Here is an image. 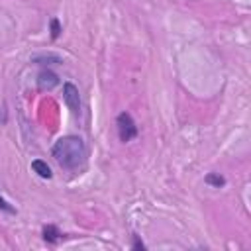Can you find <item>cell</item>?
Wrapping results in <instances>:
<instances>
[{
    "label": "cell",
    "mask_w": 251,
    "mask_h": 251,
    "mask_svg": "<svg viewBox=\"0 0 251 251\" xmlns=\"http://www.w3.org/2000/svg\"><path fill=\"white\" fill-rule=\"evenodd\" d=\"M116 126H118L120 141H124V143H130V141H132V139H135V137H137V134H139L137 124H135V120L132 118V114H130V112H122V114H118V118H116Z\"/></svg>",
    "instance_id": "obj_2"
},
{
    "label": "cell",
    "mask_w": 251,
    "mask_h": 251,
    "mask_svg": "<svg viewBox=\"0 0 251 251\" xmlns=\"http://www.w3.org/2000/svg\"><path fill=\"white\" fill-rule=\"evenodd\" d=\"M32 171H34L38 177H41V179H51V177H53L51 167H49L43 159H34V161H32Z\"/></svg>",
    "instance_id": "obj_6"
},
{
    "label": "cell",
    "mask_w": 251,
    "mask_h": 251,
    "mask_svg": "<svg viewBox=\"0 0 251 251\" xmlns=\"http://www.w3.org/2000/svg\"><path fill=\"white\" fill-rule=\"evenodd\" d=\"M38 89L39 91H53L57 85H59V75L57 73H53L49 67H43L41 71H39V75H38Z\"/></svg>",
    "instance_id": "obj_4"
},
{
    "label": "cell",
    "mask_w": 251,
    "mask_h": 251,
    "mask_svg": "<svg viewBox=\"0 0 251 251\" xmlns=\"http://www.w3.org/2000/svg\"><path fill=\"white\" fill-rule=\"evenodd\" d=\"M206 185H210V187H214V189H220V187H224L226 185V179L220 175V173H210V175H206Z\"/></svg>",
    "instance_id": "obj_8"
},
{
    "label": "cell",
    "mask_w": 251,
    "mask_h": 251,
    "mask_svg": "<svg viewBox=\"0 0 251 251\" xmlns=\"http://www.w3.org/2000/svg\"><path fill=\"white\" fill-rule=\"evenodd\" d=\"M0 210H2V212H6V214H10V216H16L18 212H16V208L4 198V196H0Z\"/></svg>",
    "instance_id": "obj_9"
},
{
    "label": "cell",
    "mask_w": 251,
    "mask_h": 251,
    "mask_svg": "<svg viewBox=\"0 0 251 251\" xmlns=\"http://www.w3.org/2000/svg\"><path fill=\"white\" fill-rule=\"evenodd\" d=\"M49 26H51V39H57V38L61 36V24H59V20L53 18Z\"/></svg>",
    "instance_id": "obj_10"
},
{
    "label": "cell",
    "mask_w": 251,
    "mask_h": 251,
    "mask_svg": "<svg viewBox=\"0 0 251 251\" xmlns=\"http://www.w3.org/2000/svg\"><path fill=\"white\" fill-rule=\"evenodd\" d=\"M43 239H45L47 243H57L59 239H63V233L59 232V228H57V226L49 224V226H45V228H43Z\"/></svg>",
    "instance_id": "obj_7"
},
{
    "label": "cell",
    "mask_w": 251,
    "mask_h": 251,
    "mask_svg": "<svg viewBox=\"0 0 251 251\" xmlns=\"http://www.w3.org/2000/svg\"><path fill=\"white\" fill-rule=\"evenodd\" d=\"M32 63L41 65V67H51V65H61L63 59L59 55H55V53H41V55H36L32 59Z\"/></svg>",
    "instance_id": "obj_5"
},
{
    "label": "cell",
    "mask_w": 251,
    "mask_h": 251,
    "mask_svg": "<svg viewBox=\"0 0 251 251\" xmlns=\"http://www.w3.org/2000/svg\"><path fill=\"white\" fill-rule=\"evenodd\" d=\"M63 102L73 112V116H80V95L73 82H65L63 85Z\"/></svg>",
    "instance_id": "obj_3"
},
{
    "label": "cell",
    "mask_w": 251,
    "mask_h": 251,
    "mask_svg": "<svg viewBox=\"0 0 251 251\" xmlns=\"http://www.w3.org/2000/svg\"><path fill=\"white\" fill-rule=\"evenodd\" d=\"M51 155L59 163V167H63L67 171H75L78 167L85 165V161L89 157V149H87L85 141H82V137L63 135L53 143Z\"/></svg>",
    "instance_id": "obj_1"
},
{
    "label": "cell",
    "mask_w": 251,
    "mask_h": 251,
    "mask_svg": "<svg viewBox=\"0 0 251 251\" xmlns=\"http://www.w3.org/2000/svg\"><path fill=\"white\" fill-rule=\"evenodd\" d=\"M132 247L139 251V249H145V243H143V241H141V239H139L137 235H134V245H132Z\"/></svg>",
    "instance_id": "obj_11"
}]
</instances>
